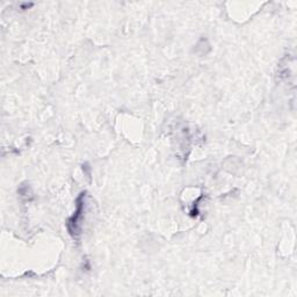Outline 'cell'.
<instances>
[{
  "mask_svg": "<svg viewBox=\"0 0 297 297\" xmlns=\"http://www.w3.org/2000/svg\"><path fill=\"white\" fill-rule=\"evenodd\" d=\"M83 197L84 194H81L80 197H79V198L77 200V211H75V214L74 215V216L71 217V220L69 221V231H70L72 235H75V233L79 232V222H80V219H81V211H83V204H84V201H83Z\"/></svg>",
  "mask_w": 297,
  "mask_h": 297,
  "instance_id": "1",
  "label": "cell"
}]
</instances>
